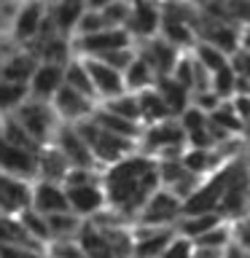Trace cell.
<instances>
[{
	"mask_svg": "<svg viewBox=\"0 0 250 258\" xmlns=\"http://www.w3.org/2000/svg\"><path fill=\"white\" fill-rule=\"evenodd\" d=\"M159 175H156V161L148 156H132L121 159L113 164L105 175V202H110L121 215H129L135 210H143L148 197L156 191Z\"/></svg>",
	"mask_w": 250,
	"mask_h": 258,
	"instance_id": "obj_1",
	"label": "cell"
},
{
	"mask_svg": "<svg viewBox=\"0 0 250 258\" xmlns=\"http://www.w3.org/2000/svg\"><path fill=\"white\" fill-rule=\"evenodd\" d=\"M14 118H16V124L30 135V140L35 145L46 143L48 135H51V129H54V110L43 102H22L19 108H16Z\"/></svg>",
	"mask_w": 250,
	"mask_h": 258,
	"instance_id": "obj_2",
	"label": "cell"
},
{
	"mask_svg": "<svg viewBox=\"0 0 250 258\" xmlns=\"http://www.w3.org/2000/svg\"><path fill=\"white\" fill-rule=\"evenodd\" d=\"M177 215H180V199H175L169 191H153L140 210V226L164 229L167 223L177 221Z\"/></svg>",
	"mask_w": 250,
	"mask_h": 258,
	"instance_id": "obj_3",
	"label": "cell"
},
{
	"mask_svg": "<svg viewBox=\"0 0 250 258\" xmlns=\"http://www.w3.org/2000/svg\"><path fill=\"white\" fill-rule=\"evenodd\" d=\"M84 70H86L89 81H92L94 94H102L105 100H113V97L127 94V86H124L121 73H116L113 68H108V64H102L100 59H94V56H92V59H86Z\"/></svg>",
	"mask_w": 250,
	"mask_h": 258,
	"instance_id": "obj_4",
	"label": "cell"
},
{
	"mask_svg": "<svg viewBox=\"0 0 250 258\" xmlns=\"http://www.w3.org/2000/svg\"><path fill=\"white\" fill-rule=\"evenodd\" d=\"M78 48L84 54L102 56L108 51H118V48H129V32L124 27H113V30H100L94 35H84L78 40Z\"/></svg>",
	"mask_w": 250,
	"mask_h": 258,
	"instance_id": "obj_5",
	"label": "cell"
},
{
	"mask_svg": "<svg viewBox=\"0 0 250 258\" xmlns=\"http://www.w3.org/2000/svg\"><path fill=\"white\" fill-rule=\"evenodd\" d=\"M0 169H6V175L11 177H30L38 172V156L32 151H22V148H14L0 140Z\"/></svg>",
	"mask_w": 250,
	"mask_h": 258,
	"instance_id": "obj_6",
	"label": "cell"
},
{
	"mask_svg": "<svg viewBox=\"0 0 250 258\" xmlns=\"http://www.w3.org/2000/svg\"><path fill=\"white\" fill-rule=\"evenodd\" d=\"M30 202L35 207L38 215H56V213H70L68 199H65V191L56 183H38L35 188H30Z\"/></svg>",
	"mask_w": 250,
	"mask_h": 258,
	"instance_id": "obj_7",
	"label": "cell"
},
{
	"mask_svg": "<svg viewBox=\"0 0 250 258\" xmlns=\"http://www.w3.org/2000/svg\"><path fill=\"white\" fill-rule=\"evenodd\" d=\"M27 205H30V185L19 177L0 172V213L3 215L22 213V210H27Z\"/></svg>",
	"mask_w": 250,
	"mask_h": 258,
	"instance_id": "obj_8",
	"label": "cell"
},
{
	"mask_svg": "<svg viewBox=\"0 0 250 258\" xmlns=\"http://www.w3.org/2000/svg\"><path fill=\"white\" fill-rule=\"evenodd\" d=\"M54 113H59L62 118H70V121H84L92 113V100L62 84L54 92Z\"/></svg>",
	"mask_w": 250,
	"mask_h": 258,
	"instance_id": "obj_9",
	"label": "cell"
},
{
	"mask_svg": "<svg viewBox=\"0 0 250 258\" xmlns=\"http://www.w3.org/2000/svg\"><path fill=\"white\" fill-rule=\"evenodd\" d=\"M56 140H59V153L65 159H68V164H76V169H89L92 167V151L84 145V140L76 135V129L73 126H62L59 135H56Z\"/></svg>",
	"mask_w": 250,
	"mask_h": 258,
	"instance_id": "obj_10",
	"label": "cell"
},
{
	"mask_svg": "<svg viewBox=\"0 0 250 258\" xmlns=\"http://www.w3.org/2000/svg\"><path fill=\"white\" fill-rule=\"evenodd\" d=\"M65 199H68V207H70V210H76L78 215L100 213V207L105 205V194H102V188H97L94 183L65 188Z\"/></svg>",
	"mask_w": 250,
	"mask_h": 258,
	"instance_id": "obj_11",
	"label": "cell"
},
{
	"mask_svg": "<svg viewBox=\"0 0 250 258\" xmlns=\"http://www.w3.org/2000/svg\"><path fill=\"white\" fill-rule=\"evenodd\" d=\"M140 59L156 73V78H169L175 62H177V51H175V46L167 43V40H151L148 51H145Z\"/></svg>",
	"mask_w": 250,
	"mask_h": 258,
	"instance_id": "obj_12",
	"label": "cell"
},
{
	"mask_svg": "<svg viewBox=\"0 0 250 258\" xmlns=\"http://www.w3.org/2000/svg\"><path fill=\"white\" fill-rule=\"evenodd\" d=\"M43 19V6L38 0H30L16 8V16H14V35L19 40H27L32 35H38V24Z\"/></svg>",
	"mask_w": 250,
	"mask_h": 258,
	"instance_id": "obj_13",
	"label": "cell"
},
{
	"mask_svg": "<svg viewBox=\"0 0 250 258\" xmlns=\"http://www.w3.org/2000/svg\"><path fill=\"white\" fill-rule=\"evenodd\" d=\"M59 86H62V68H56V64H40L30 78V92L40 97V100L54 97V92Z\"/></svg>",
	"mask_w": 250,
	"mask_h": 258,
	"instance_id": "obj_14",
	"label": "cell"
},
{
	"mask_svg": "<svg viewBox=\"0 0 250 258\" xmlns=\"http://www.w3.org/2000/svg\"><path fill=\"white\" fill-rule=\"evenodd\" d=\"M129 30H135L137 35H153L161 22V14L156 11V6H151L148 0H137V6L129 11Z\"/></svg>",
	"mask_w": 250,
	"mask_h": 258,
	"instance_id": "obj_15",
	"label": "cell"
},
{
	"mask_svg": "<svg viewBox=\"0 0 250 258\" xmlns=\"http://www.w3.org/2000/svg\"><path fill=\"white\" fill-rule=\"evenodd\" d=\"M183 129L172 124V121H164V124H156L153 129L145 132V145H148V151L153 148H177V145L183 143Z\"/></svg>",
	"mask_w": 250,
	"mask_h": 258,
	"instance_id": "obj_16",
	"label": "cell"
},
{
	"mask_svg": "<svg viewBox=\"0 0 250 258\" xmlns=\"http://www.w3.org/2000/svg\"><path fill=\"white\" fill-rule=\"evenodd\" d=\"M35 73V56H11L8 62H3L0 68V81H8V84H27V78H32Z\"/></svg>",
	"mask_w": 250,
	"mask_h": 258,
	"instance_id": "obj_17",
	"label": "cell"
},
{
	"mask_svg": "<svg viewBox=\"0 0 250 258\" xmlns=\"http://www.w3.org/2000/svg\"><path fill=\"white\" fill-rule=\"evenodd\" d=\"M215 226H221V215H215V213L189 215V218H183V221H177V234L185 237L189 242H194L197 237H202V234H207L210 229H215Z\"/></svg>",
	"mask_w": 250,
	"mask_h": 258,
	"instance_id": "obj_18",
	"label": "cell"
},
{
	"mask_svg": "<svg viewBox=\"0 0 250 258\" xmlns=\"http://www.w3.org/2000/svg\"><path fill=\"white\" fill-rule=\"evenodd\" d=\"M92 121L102 129V132H110V135H116V137H124V140H135V137H137V129H135L132 121H124V118L113 116V113L102 110V108L92 113Z\"/></svg>",
	"mask_w": 250,
	"mask_h": 258,
	"instance_id": "obj_19",
	"label": "cell"
},
{
	"mask_svg": "<svg viewBox=\"0 0 250 258\" xmlns=\"http://www.w3.org/2000/svg\"><path fill=\"white\" fill-rule=\"evenodd\" d=\"M38 172L46 175V183L65 180V175L70 172V164L59 153V148H46L43 156H38Z\"/></svg>",
	"mask_w": 250,
	"mask_h": 258,
	"instance_id": "obj_20",
	"label": "cell"
},
{
	"mask_svg": "<svg viewBox=\"0 0 250 258\" xmlns=\"http://www.w3.org/2000/svg\"><path fill=\"white\" fill-rule=\"evenodd\" d=\"M19 226H22V231L27 234L32 242H38L40 247H46L48 242H51V234H48L46 218L38 215L35 210H22V213H19Z\"/></svg>",
	"mask_w": 250,
	"mask_h": 258,
	"instance_id": "obj_21",
	"label": "cell"
},
{
	"mask_svg": "<svg viewBox=\"0 0 250 258\" xmlns=\"http://www.w3.org/2000/svg\"><path fill=\"white\" fill-rule=\"evenodd\" d=\"M175 237L172 229H159L156 234H151L148 239H140L132 245V258H159L161 250L169 245V239Z\"/></svg>",
	"mask_w": 250,
	"mask_h": 258,
	"instance_id": "obj_22",
	"label": "cell"
},
{
	"mask_svg": "<svg viewBox=\"0 0 250 258\" xmlns=\"http://www.w3.org/2000/svg\"><path fill=\"white\" fill-rule=\"evenodd\" d=\"M159 27L164 30V35H167V43H169V46H175V48H177V46H191L194 32L189 30V24H185L180 16H175V14L161 16Z\"/></svg>",
	"mask_w": 250,
	"mask_h": 258,
	"instance_id": "obj_23",
	"label": "cell"
},
{
	"mask_svg": "<svg viewBox=\"0 0 250 258\" xmlns=\"http://www.w3.org/2000/svg\"><path fill=\"white\" fill-rule=\"evenodd\" d=\"M46 226H48V234H51V242L70 239L81 229V218L73 213H56V215H46Z\"/></svg>",
	"mask_w": 250,
	"mask_h": 258,
	"instance_id": "obj_24",
	"label": "cell"
},
{
	"mask_svg": "<svg viewBox=\"0 0 250 258\" xmlns=\"http://www.w3.org/2000/svg\"><path fill=\"white\" fill-rule=\"evenodd\" d=\"M137 100V108H140V116H145L148 121H164L169 116L164 100L159 97L156 89H143L140 94L135 97Z\"/></svg>",
	"mask_w": 250,
	"mask_h": 258,
	"instance_id": "obj_25",
	"label": "cell"
},
{
	"mask_svg": "<svg viewBox=\"0 0 250 258\" xmlns=\"http://www.w3.org/2000/svg\"><path fill=\"white\" fill-rule=\"evenodd\" d=\"M159 81V97L164 100L169 113H183L189 108V92L180 89L172 78H156Z\"/></svg>",
	"mask_w": 250,
	"mask_h": 258,
	"instance_id": "obj_26",
	"label": "cell"
},
{
	"mask_svg": "<svg viewBox=\"0 0 250 258\" xmlns=\"http://www.w3.org/2000/svg\"><path fill=\"white\" fill-rule=\"evenodd\" d=\"M84 0H59V6H56V11H54V24H56V30H62V32H70V30H76V24L81 19V14H84Z\"/></svg>",
	"mask_w": 250,
	"mask_h": 258,
	"instance_id": "obj_27",
	"label": "cell"
},
{
	"mask_svg": "<svg viewBox=\"0 0 250 258\" xmlns=\"http://www.w3.org/2000/svg\"><path fill=\"white\" fill-rule=\"evenodd\" d=\"M62 84L76 89L78 94L89 97V100L94 97V89H92V81H89L86 70H84V62H70L68 68H62Z\"/></svg>",
	"mask_w": 250,
	"mask_h": 258,
	"instance_id": "obj_28",
	"label": "cell"
},
{
	"mask_svg": "<svg viewBox=\"0 0 250 258\" xmlns=\"http://www.w3.org/2000/svg\"><path fill=\"white\" fill-rule=\"evenodd\" d=\"M121 78H124V86L127 89H140V92H143V89H148V84L156 78V73H153L148 64L137 56V59L129 62V68L124 70V76H121Z\"/></svg>",
	"mask_w": 250,
	"mask_h": 258,
	"instance_id": "obj_29",
	"label": "cell"
},
{
	"mask_svg": "<svg viewBox=\"0 0 250 258\" xmlns=\"http://www.w3.org/2000/svg\"><path fill=\"white\" fill-rule=\"evenodd\" d=\"M205 43L215 46L223 56H226V54H234V51H237V32H234L231 27H226V24L218 22V24H213V27H210Z\"/></svg>",
	"mask_w": 250,
	"mask_h": 258,
	"instance_id": "obj_30",
	"label": "cell"
},
{
	"mask_svg": "<svg viewBox=\"0 0 250 258\" xmlns=\"http://www.w3.org/2000/svg\"><path fill=\"white\" fill-rule=\"evenodd\" d=\"M0 140L14 145V148H22V151H35V143L30 140V135L16 124V118H6L3 121V129H0Z\"/></svg>",
	"mask_w": 250,
	"mask_h": 258,
	"instance_id": "obj_31",
	"label": "cell"
},
{
	"mask_svg": "<svg viewBox=\"0 0 250 258\" xmlns=\"http://www.w3.org/2000/svg\"><path fill=\"white\" fill-rule=\"evenodd\" d=\"M102 110H108L113 113V116H118V118H124V121H135L140 118V108H137V100H135V94H121V97H113V100L105 102V108Z\"/></svg>",
	"mask_w": 250,
	"mask_h": 258,
	"instance_id": "obj_32",
	"label": "cell"
},
{
	"mask_svg": "<svg viewBox=\"0 0 250 258\" xmlns=\"http://www.w3.org/2000/svg\"><path fill=\"white\" fill-rule=\"evenodd\" d=\"M197 62H199L207 73H210V76L229 64V62H226V56H223L221 51H218L215 46H210V43H199V46H197Z\"/></svg>",
	"mask_w": 250,
	"mask_h": 258,
	"instance_id": "obj_33",
	"label": "cell"
},
{
	"mask_svg": "<svg viewBox=\"0 0 250 258\" xmlns=\"http://www.w3.org/2000/svg\"><path fill=\"white\" fill-rule=\"evenodd\" d=\"M194 247H218V250H226L231 245V229H226V226H215V229H210L207 234H202L191 242Z\"/></svg>",
	"mask_w": 250,
	"mask_h": 258,
	"instance_id": "obj_34",
	"label": "cell"
},
{
	"mask_svg": "<svg viewBox=\"0 0 250 258\" xmlns=\"http://www.w3.org/2000/svg\"><path fill=\"white\" fill-rule=\"evenodd\" d=\"M210 124L218 126V129H223L226 135H231V132H239L242 129V121L234 116V110H231V105H218V108L210 113Z\"/></svg>",
	"mask_w": 250,
	"mask_h": 258,
	"instance_id": "obj_35",
	"label": "cell"
},
{
	"mask_svg": "<svg viewBox=\"0 0 250 258\" xmlns=\"http://www.w3.org/2000/svg\"><path fill=\"white\" fill-rule=\"evenodd\" d=\"M24 97H27V86L24 84L0 81V110H11V108H16V105H22Z\"/></svg>",
	"mask_w": 250,
	"mask_h": 258,
	"instance_id": "obj_36",
	"label": "cell"
},
{
	"mask_svg": "<svg viewBox=\"0 0 250 258\" xmlns=\"http://www.w3.org/2000/svg\"><path fill=\"white\" fill-rule=\"evenodd\" d=\"M234 73H231V68L229 64H226V68H221L218 73H213V76H210V92H213L218 100H221V97H226V94H231L234 92Z\"/></svg>",
	"mask_w": 250,
	"mask_h": 258,
	"instance_id": "obj_37",
	"label": "cell"
},
{
	"mask_svg": "<svg viewBox=\"0 0 250 258\" xmlns=\"http://www.w3.org/2000/svg\"><path fill=\"white\" fill-rule=\"evenodd\" d=\"M213 164V156L207 151H185L180 156V167L185 169L189 175H199Z\"/></svg>",
	"mask_w": 250,
	"mask_h": 258,
	"instance_id": "obj_38",
	"label": "cell"
},
{
	"mask_svg": "<svg viewBox=\"0 0 250 258\" xmlns=\"http://www.w3.org/2000/svg\"><path fill=\"white\" fill-rule=\"evenodd\" d=\"M129 11H132V8H129L124 0H110V3L100 11V16H102L105 24H124L129 19Z\"/></svg>",
	"mask_w": 250,
	"mask_h": 258,
	"instance_id": "obj_39",
	"label": "cell"
},
{
	"mask_svg": "<svg viewBox=\"0 0 250 258\" xmlns=\"http://www.w3.org/2000/svg\"><path fill=\"white\" fill-rule=\"evenodd\" d=\"M43 59H46V64H56V68H62L65 59H68V43L59 40V38L46 40V43H43Z\"/></svg>",
	"mask_w": 250,
	"mask_h": 258,
	"instance_id": "obj_40",
	"label": "cell"
},
{
	"mask_svg": "<svg viewBox=\"0 0 250 258\" xmlns=\"http://www.w3.org/2000/svg\"><path fill=\"white\" fill-rule=\"evenodd\" d=\"M46 250H48V258H84V253H81V247H78V242H70V239L48 242Z\"/></svg>",
	"mask_w": 250,
	"mask_h": 258,
	"instance_id": "obj_41",
	"label": "cell"
},
{
	"mask_svg": "<svg viewBox=\"0 0 250 258\" xmlns=\"http://www.w3.org/2000/svg\"><path fill=\"white\" fill-rule=\"evenodd\" d=\"M94 59H100L102 64H108V68H113L116 73H121V70L129 68V62L135 59V54H132V48H118V51H108L102 56H94Z\"/></svg>",
	"mask_w": 250,
	"mask_h": 258,
	"instance_id": "obj_42",
	"label": "cell"
},
{
	"mask_svg": "<svg viewBox=\"0 0 250 258\" xmlns=\"http://www.w3.org/2000/svg\"><path fill=\"white\" fill-rule=\"evenodd\" d=\"M105 27H108V24L102 22L100 11H84V14H81V19H78V24H76V30L81 32V38H84V35H94V32H100Z\"/></svg>",
	"mask_w": 250,
	"mask_h": 258,
	"instance_id": "obj_43",
	"label": "cell"
},
{
	"mask_svg": "<svg viewBox=\"0 0 250 258\" xmlns=\"http://www.w3.org/2000/svg\"><path fill=\"white\" fill-rule=\"evenodd\" d=\"M175 81L180 89H185V92H191L194 89V70H191V59H177L175 68H172V76H169Z\"/></svg>",
	"mask_w": 250,
	"mask_h": 258,
	"instance_id": "obj_44",
	"label": "cell"
},
{
	"mask_svg": "<svg viewBox=\"0 0 250 258\" xmlns=\"http://www.w3.org/2000/svg\"><path fill=\"white\" fill-rule=\"evenodd\" d=\"M194 255V245L185 237H172L169 245L161 250L159 258H191Z\"/></svg>",
	"mask_w": 250,
	"mask_h": 258,
	"instance_id": "obj_45",
	"label": "cell"
},
{
	"mask_svg": "<svg viewBox=\"0 0 250 258\" xmlns=\"http://www.w3.org/2000/svg\"><path fill=\"white\" fill-rule=\"evenodd\" d=\"M205 126H207V118L199 108H185L180 113V129L183 132H197V129H205Z\"/></svg>",
	"mask_w": 250,
	"mask_h": 258,
	"instance_id": "obj_46",
	"label": "cell"
},
{
	"mask_svg": "<svg viewBox=\"0 0 250 258\" xmlns=\"http://www.w3.org/2000/svg\"><path fill=\"white\" fill-rule=\"evenodd\" d=\"M231 245H237L242 253L250 255V218L237 223V229L231 231Z\"/></svg>",
	"mask_w": 250,
	"mask_h": 258,
	"instance_id": "obj_47",
	"label": "cell"
},
{
	"mask_svg": "<svg viewBox=\"0 0 250 258\" xmlns=\"http://www.w3.org/2000/svg\"><path fill=\"white\" fill-rule=\"evenodd\" d=\"M231 62H234V68H231V64H229V68H231V73H234V76H242V78H250V54L247 51H239V48H237V51H234L231 54Z\"/></svg>",
	"mask_w": 250,
	"mask_h": 258,
	"instance_id": "obj_48",
	"label": "cell"
},
{
	"mask_svg": "<svg viewBox=\"0 0 250 258\" xmlns=\"http://www.w3.org/2000/svg\"><path fill=\"white\" fill-rule=\"evenodd\" d=\"M189 140L194 145V151H207L210 145H213V140H210V135H207V126L197 129V132H189Z\"/></svg>",
	"mask_w": 250,
	"mask_h": 258,
	"instance_id": "obj_49",
	"label": "cell"
},
{
	"mask_svg": "<svg viewBox=\"0 0 250 258\" xmlns=\"http://www.w3.org/2000/svg\"><path fill=\"white\" fill-rule=\"evenodd\" d=\"M231 110H234V116H237L239 121H245V118H250V94H239L237 100H234V105H231Z\"/></svg>",
	"mask_w": 250,
	"mask_h": 258,
	"instance_id": "obj_50",
	"label": "cell"
},
{
	"mask_svg": "<svg viewBox=\"0 0 250 258\" xmlns=\"http://www.w3.org/2000/svg\"><path fill=\"white\" fill-rule=\"evenodd\" d=\"M218 105H221V100H218L213 92H199V94H197V108H199L202 113H205V110L213 113Z\"/></svg>",
	"mask_w": 250,
	"mask_h": 258,
	"instance_id": "obj_51",
	"label": "cell"
},
{
	"mask_svg": "<svg viewBox=\"0 0 250 258\" xmlns=\"http://www.w3.org/2000/svg\"><path fill=\"white\" fill-rule=\"evenodd\" d=\"M14 16H16V6L11 3H0V30H6L8 24H14Z\"/></svg>",
	"mask_w": 250,
	"mask_h": 258,
	"instance_id": "obj_52",
	"label": "cell"
},
{
	"mask_svg": "<svg viewBox=\"0 0 250 258\" xmlns=\"http://www.w3.org/2000/svg\"><path fill=\"white\" fill-rule=\"evenodd\" d=\"M24 253H30V250H22L11 242H0V258H24Z\"/></svg>",
	"mask_w": 250,
	"mask_h": 258,
	"instance_id": "obj_53",
	"label": "cell"
},
{
	"mask_svg": "<svg viewBox=\"0 0 250 258\" xmlns=\"http://www.w3.org/2000/svg\"><path fill=\"white\" fill-rule=\"evenodd\" d=\"M108 3H110V0H84V6H89L92 11H102Z\"/></svg>",
	"mask_w": 250,
	"mask_h": 258,
	"instance_id": "obj_54",
	"label": "cell"
},
{
	"mask_svg": "<svg viewBox=\"0 0 250 258\" xmlns=\"http://www.w3.org/2000/svg\"><path fill=\"white\" fill-rule=\"evenodd\" d=\"M24 258H46V253H24Z\"/></svg>",
	"mask_w": 250,
	"mask_h": 258,
	"instance_id": "obj_55",
	"label": "cell"
},
{
	"mask_svg": "<svg viewBox=\"0 0 250 258\" xmlns=\"http://www.w3.org/2000/svg\"><path fill=\"white\" fill-rule=\"evenodd\" d=\"M245 258H250V255H247V253H245Z\"/></svg>",
	"mask_w": 250,
	"mask_h": 258,
	"instance_id": "obj_56",
	"label": "cell"
},
{
	"mask_svg": "<svg viewBox=\"0 0 250 258\" xmlns=\"http://www.w3.org/2000/svg\"><path fill=\"white\" fill-rule=\"evenodd\" d=\"M56 3H59V0H56Z\"/></svg>",
	"mask_w": 250,
	"mask_h": 258,
	"instance_id": "obj_57",
	"label": "cell"
}]
</instances>
